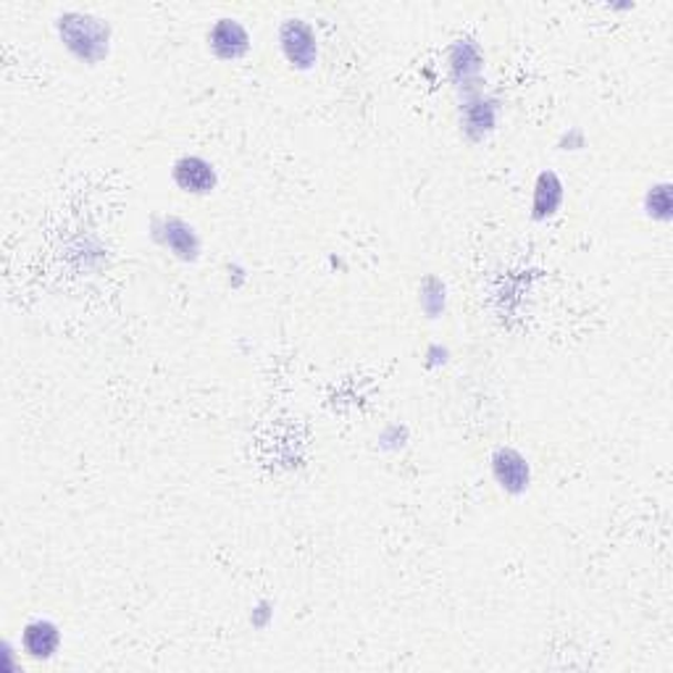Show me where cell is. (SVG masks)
<instances>
[{
    "label": "cell",
    "instance_id": "ba28073f",
    "mask_svg": "<svg viewBox=\"0 0 673 673\" xmlns=\"http://www.w3.org/2000/svg\"><path fill=\"white\" fill-rule=\"evenodd\" d=\"M448 66H450V76H453L458 87H463V93L479 90L476 82L484 72V53L476 40H458V43L450 45Z\"/></svg>",
    "mask_w": 673,
    "mask_h": 673
},
{
    "label": "cell",
    "instance_id": "3957f363",
    "mask_svg": "<svg viewBox=\"0 0 673 673\" xmlns=\"http://www.w3.org/2000/svg\"><path fill=\"white\" fill-rule=\"evenodd\" d=\"M280 48L287 64L297 72H311L318 61L316 30L305 19H287L280 27Z\"/></svg>",
    "mask_w": 673,
    "mask_h": 673
},
{
    "label": "cell",
    "instance_id": "6da1fadb",
    "mask_svg": "<svg viewBox=\"0 0 673 673\" xmlns=\"http://www.w3.org/2000/svg\"><path fill=\"white\" fill-rule=\"evenodd\" d=\"M61 45L87 66H98L111 53V24L87 11H64L55 19Z\"/></svg>",
    "mask_w": 673,
    "mask_h": 673
},
{
    "label": "cell",
    "instance_id": "9c48e42d",
    "mask_svg": "<svg viewBox=\"0 0 673 673\" xmlns=\"http://www.w3.org/2000/svg\"><path fill=\"white\" fill-rule=\"evenodd\" d=\"M19 648H22L24 655L32 658V661H51L61 650L59 623H53L51 619H32L22 629Z\"/></svg>",
    "mask_w": 673,
    "mask_h": 673
},
{
    "label": "cell",
    "instance_id": "7a4b0ae2",
    "mask_svg": "<svg viewBox=\"0 0 673 673\" xmlns=\"http://www.w3.org/2000/svg\"><path fill=\"white\" fill-rule=\"evenodd\" d=\"M150 238L164 250H169L177 261L196 263L203 250L198 229L179 217H156L150 221Z\"/></svg>",
    "mask_w": 673,
    "mask_h": 673
},
{
    "label": "cell",
    "instance_id": "8fae6325",
    "mask_svg": "<svg viewBox=\"0 0 673 673\" xmlns=\"http://www.w3.org/2000/svg\"><path fill=\"white\" fill-rule=\"evenodd\" d=\"M644 213L655 221H671L673 213V200H671V185L661 182L650 187L648 196H644Z\"/></svg>",
    "mask_w": 673,
    "mask_h": 673
},
{
    "label": "cell",
    "instance_id": "30bf717a",
    "mask_svg": "<svg viewBox=\"0 0 673 673\" xmlns=\"http://www.w3.org/2000/svg\"><path fill=\"white\" fill-rule=\"evenodd\" d=\"M566 198V185L564 179L555 175L553 169H545L543 175L534 182V198H532V219L534 221H547L560 211Z\"/></svg>",
    "mask_w": 673,
    "mask_h": 673
},
{
    "label": "cell",
    "instance_id": "5b68a950",
    "mask_svg": "<svg viewBox=\"0 0 673 673\" xmlns=\"http://www.w3.org/2000/svg\"><path fill=\"white\" fill-rule=\"evenodd\" d=\"M490 469H492V476H495L497 487L503 490L505 495L518 497L529 490L532 466L516 448L500 445L490 458Z\"/></svg>",
    "mask_w": 673,
    "mask_h": 673
},
{
    "label": "cell",
    "instance_id": "7c38bea8",
    "mask_svg": "<svg viewBox=\"0 0 673 673\" xmlns=\"http://www.w3.org/2000/svg\"><path fill=\"white\" fill-rule=\"evenodd\" d=\"M448 303V287L445 282L437 280V276H427V282L421 284V308L429 318H440Z\"/></svg>",
    "mask_w": 673,
    "mask_h": 673
},
{
    "label": "cell",
    "instance_id": "52a82bcc",
    "mask_svg": "<svg viewBox=\"0 0 673 673\" xmlns=\"http://www.w3.org/2000/svg\"><path fill=\"white\" fill-rule=\"evenodd\" d=\"M208 48L219 61H240L250 51V32L240 19L221 17L208 30Z\"/></svg>",
    "mask_w": 673,
    "mask_h": 673
},
{
    "label": "cell",
    "instance_id": "8992f818",
    "mask_svg": "<svg viewBox=\"0 0 673 673\" xmlns=\"http://www.w3.org/2000/svg\"><path fill=\"white\" fill-rule=\"evenodd\" d=\"M171 179L187 196H211L219 187V171L203 156H182L171 166Z\"/></svg>",
    "mask_w": 673,
    "mask_h": 673
},
{
    "label": "cell",
    "instance_id": "277c9868",
    "mask_svg": "<svg viewBox=\"0 0 673 673\" xmlns=\"http://www.w3.org/2000/svg\"><path fill=\"white\" fill-rule=\"evenodd\" d=\"M500 122V101L484 93L482 87L469 90L461 103V127L469 140L482 143L497 129Z\"/></svg>",
    "mask_w": 673,
    "mask_h": 673
}]
</instances>
